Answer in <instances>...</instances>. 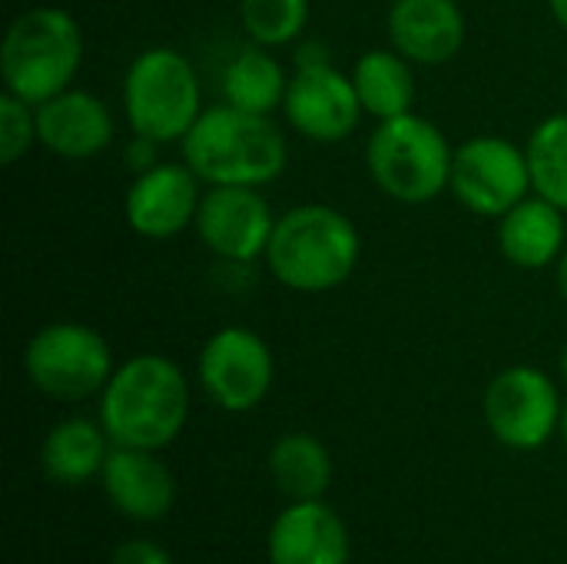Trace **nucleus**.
Returning a JSON list of instances; mask_svg holds the SVG:
<instances>
[{
    "instance_id": "nucleus-8",
    "label": "nucleus",
    "mask_w": 567,
    "mask_h": 564,
    "mask_svg": "<svg viewBox=\"0 0 567 564\" xmlns=\"http://www.w3.org/2000/svg\"><path fill=\"white\" fill-rule=\"evenodd\" d=\"M565 402L548 372L535 366H508L485 389L488 432L515 452H535L561 432Z\"/></svg>"
},
{
    "instance_id": "nucleus-13",
    "label": "nucleus",
    "mask_w": 567,
    "mask_h": 564,
    "mask_svg": "<svg viewBox=\"0 0 567 564\" xmlns=\"http://www.w3.org/2000/svg\"><path fill=\"white\" fill-rule=\"evenodd\" d=\"M199 199V176L186 163H156L130 183L123 216L143 239H173L196 223Z\"/></svg>"
},
{
    "instance_id": "nucleus-9",
    "label": "nucleus",
    "mask_w": 567,
    "mask_h": 564,
    "mask_svg": "<svg viewBox=\"0 0 567 564\" xmlns=\"http://www.w3.org/2000/svg\"><path fill=\"white\" fill-rule=\"evenodd\" d=\"M449 189L468 213L502 219L515 203L535 193L528 153L495 133L472 136L455 146Z\"/></svg>"
},
{
    "instance_id": "nucleus-28",
    "label": "nucleus",
    "mask_w": 567,
    "mask_h": 564,
    "mask_svg": "<svg viewBox=\"0 0 567 564\" xmlns=\"http://www.w3.org/2000/svg\"><path fill=\"white\" fill-rule=\"evenodd\" d=\"M558 293L565 296L567 302V249L561 253V259H558Z\"/></svg>"
},
{
    "instance_id": "nucleus-2",
    "label": "nucleus",
    "mask_w": 567,
    "mask_h": 564,
    "mask_svg": "<svg viewBox=\"0 0 567 564\" xmlns=\"http://www.w3.org/2000/svg\"><path fill=\"white\" fill-rule=\"evenodd\" d=\"M179 143L186 166L209 186H266L289 163L282 130L229 103L206 106Z\"/></svg>"
},
{
    "instance_id": "nucleus-21",
    "label": "nucleus",
    "mask_w": 567,
    "mask_h": 564,
    "mask_svg": "<svg viewBox=\"0 0 567 564\" xmlns=\"http://www.w3.org/2000/svg\"><path fill=\"white\" fill-rule=\"evenodd\" d=\"M352 83L359 103L369 116L392 120L412 113L415 106V73L412 60H405L395 47L392 50H365L352 66Z\"/></svg>"
},
{
    "instance_id": "nucleus-1",
    "label": "nucleus",
    "mask_w": 567,
    "mask_h": 564,
    "mask_svg": "<svg viewBox=\"0 0 567 564\" xmlns=\"http://www.w3.org/2000/svg\"><path fill=\"white\" fill-rule=\"evenodd\" d=\"M189 419V382L183 369L156 352H143L113 369L100 392V425L113 445L163 452Z\"/></svg>"
},
{
    "instance_id": "nucleus-15",
    "label": "nucleus",
    "mask_w": 567,
    "mask_h": 564,
    "mask_svg": "<svg viewBox=\"0 0 567 564\" xmlns=\"http://www.w3.org/2000/svg\"><path fill=\"white\" fill-rule=\"evenodd\" d=\"M100 485L110 505L130 522H159L176 505V479L150 449L113 445L100 472Z\"/></svg>"
},
{
    "instance_id": "nucleus-17",
    "label": "nucleus",
    "mask_w": 567,
    "mask_h": 564,
    "mask_svg": "<svg viewBox=\"0 0 567 564\" xmlns=\"http://www.w3.org/2000/svg\"><path fill=\"white\" fill-rule=\"evenodd\" d=\"M385 27L392 47L422 66L449 63L465 43V13L458 0H395Z\"/></svg>"
},
{
    "instance_id": "nucleus-23",
    "label": "nucleus",
    "mask_w": 567,
    "mask_h": 564,
    "mask_svg": "<svg viewBox=\"0 0 567 564\" xmlns=\"http://www.w3.org/2000/svg\"><path fill=\"white\" fill-rule=\"evenodd\" d=\"M532 189L567 213V113L542 120L528 136Z\"/></svg>"
},
{
    "instance_id": "nucleus-5",
    "label": "nucleus",
    "mask_w": 567,
    "mask_h": 564,
    "mask_svg": "<svg viewBox=\"0 0 567 564\" xmlns=\"http://www.w3.org/2000/svg\"><path fill=\"white\" fill-rule=\"evenodd\" d=\"M452 160L449 136L419 113L382 120L365 150L375 186L405 206L439 199L452 186Z\"/></svg>"
},
{
    "instance_id": "nucleus-11",
    "label": "nucleus",
    "mask_w": 567,
    "mask_h": 564,
    "mask_svg": "<svg viewBox=\"0 0 567 564\" xmlns=\"http://www.w3.org/2000/svg\"><path fill=\"white\" fill-rule=\"evenodd\" d=\"M282 110H286V120L292 123V130L312 143L346 140L365 113L359 103L352 73H342L322 53L312 57V50L299 53L296 73L289 76Z\"/></svg>"
},
{
    "instance_id": "nucleus-16",
    "label": "nucleus",
    "mask_w": 567,
    "mask_h": 564,
    "mask_svg": "<svg viewBox=\"0 0 567 564\" xmlns=\"http://www.w3.org/2000/svg\"><path fill=\"white\" fill-rule=\"evenodd\" d=\"M37 110V140L60 160H93L113 140V113L86 90H63Z\"/></svg>"
},
{
    "instance_id": "nucleus-24",
    "label": "nucleus",
    "mask_w": 567,
    "mask_h": 564,
    "mask_svg": "<svg viewBox=\"0 0 567 564\" xmlns=\"http://www.w3.org/2000/svg\"><path fill=\"white\" fill-rule=\"evenodd\" d=\"M239 23L259 47H286L309 23V0H239Z\"/></svg>"
},
{
    "instance_id": "nucleus-6",
    "label": "nucleus",
    "mask_w": 567,
    "mask_h": 564,
    "mask_svg": "<svg viewBox=\"0 0 567 564\" xmlns=\"http://www.w3.org/2000/svg\"><path fill=\"white\" fill-rule=\"evenodd\" d=\"M123 110L133 133L156 143L183 140L206 110L193 63L173 47L143 50L123 76Z\"/></svg>"
},
{
    "instance_id": "nucleus-3",
    "label": "nucleus",
    "mask_w": 567,
    "mask_h": 564,
    "mask_svg": "<svg viewBox=\"0 0 567 564\" xmlns=\"http://www.w3.org/2000/svg\"><path fill=\"white\" fill-rule=\"evenodd\" d=\"M362 239L355 223L326 203L292 206L276 219L266 266L292 293H329L359 266Z\"/></svg>"
},
{
    "instance_id": "nucleus-19",
    "label": "nucleus",
    "mask_w": 567,
    "mask_h": 564,
    "mask_svg": "<svg viewBox=\"0 0 567 564\" xmlns=\"http://www.w3.org/2000/svg\"><path fill=\"white\" fill-rule=\"evenodd\" d=\"M110 435L100 422L63 419L40 442V469L56 485H83L100 479L110 459Z\"/></svg>"
},
{
    "instance_id": "nucleus-12",
    "label": "nucleus",
    "mask_w": 567,
    "mask_h": 564,
    "mask_svg": "<svg viewBox=\"0 0 567 564\" xmlns=\"http://www.w3.org/2000/svg\"><path fill=\"white\" fill-rule=\"evenodd\" d=\"M193 226L213 256L229 266H249L266 256L276 216L256 186H209Z\"/></svg>"
},
{
    "instance_id": "nucleus-29",
    "label": "nucleus",
    "mask_w": 567,
    "mask_h": 564,
    "mask_svg": "<svg viewBox=\"0 0 567 564\" xmlns=\"http://www.w3.org/2000/svg\"><path fill=\"white\" fill-rule=\"evenodd\" d=\"M548 7H551L555 20H558V23L567 30V0H548Z\"/></svg>"
},
{
    "instance_id": "nucleus-26",
    "label": "nucleus",
    "mask_w": 567,
    "mask_h": 564,
    "mask_svg": "<svg viewBox=\"0 0 567 564\" xmlns=\"http://www.w3.org/2000/svg\"><path fill=\"white\" fill-rule=\"evenodd\" d=\"M110 564H176L173 555L159 545V542H150V539H126L123 545H116Z\"/></svg>"
},
{
    "instance_id": "nucleus-18",
    "label": "nucleus",
    "mask_w": 567,
    "mask_h": 564,
    "mask_svg": "<svg viewBox=\"0 0 567 564\" xmlns=\"http://www.w3.org/2000/svg\"><path fill=\"white\" fill-rule=\"evenodd\" d=\"M565 209L545 196H525L498 219V249L518 269H548L565 253Z\"/></svg>"
},
{
    "instance_id": "nucleus-20",
    "label": "nucleus",
    "mask_w": 567,
    "mask_h": 564,
    "mask_svg": "<svg viewBox=\"0 0 567 564\" xmlns=\"http://www.w3.org/2000/svg\"><path fill=\"white\" fill-rule=\"evenodd\" d=\"M269 479L289 502L322 499L332 485V455L312 432H286L269 449Z\"/></svg>"
},
{
    "instance_id": "nucleus-22",
    "label": "nucleus",
    "mask_w": 567,
    "mask_h": 564,
    "mask_svg": "<svg viewBox=\"0 0 567 564\" xmlns=\"http://www.w3.org/2000/svg\"><path fill=\"white\" fill-rule=\"evenodd\" d=\"M286 90H289V73L269 53V47H259V43L249 40V47H243L226 63L223 96L236 110L269 116L272 110H279L286 103Z\"/></svg>"
},
{
    "instance_id": "nucleus-25",
    "label": "nucleus",
    "mask_w": 567,
    "mask_h": 564,
    "mask_svg": "<svg viewBox=\"0 0 567 564\" xmlns=\"http://www.w3.org/2000/svg\"><path fill=\"white\" fill-rule=\"evenodd\" d=\"M33 143H40L37 140V110L27 100L3 90V96H0V163L13 166L20 156L30 153Z\"/></svg>"
},
{
    "instance_id": "nucleus-31",
    "label": "nucleus",
    "mask_w": 567,
    "mask_h": 564,
    "mask_svg": "<svg viewBox=\"0 0 567 564\" xmlns=\"http://www.w3.org/2000/svg\"><path fill=\"white\" fill-rule=\"evenodd\" d=\"M561 376H565V379H567V346H565V349H561Z\"/></svg>"
},
{
    "instance_id": "nucleus-14",
    "label": "nucleus",
    "mask_w": 567,
    "mask_h": 564,
    "mask_svg": "<svg viewBox=\"0 0 567 564\" xmlns=\"http://www.w3.org/2000/svg\"><path fill=\"white\" fill-rule=\"evenodd\" d=\"M269 564H349L352 539L346 522L322 499L289 502L266 535Z\"/></svg>"
},
{
    "instance_id": "nucleus-4",
    "label": "nucleus",
    "mask_w": 567,
    "mask_h": 564,
    "mask_svg": "<svg viewBox=\"0 0 567 564\" xmlns=\"http://www.w3.org/2000/svg\"><path fill=\"white\" fill-rule=\"evenodd\" d=\"M83 63V30L63 7H30L3 33V90L30 106L73 86Z\"/></svg>"
},
{
    "instance_id": "nucleus-10",
    "label": "nucleus",
    "mask_w": 567,
    "mask_h": 564,
    "mask_svg": "<svg viewBox=\"0 0 567 564\" xmlns=\"http://www.w3.org/2000/svg\"><path fill=\"white\" fill-rule=\"evenodd\" d=\"M196 376L209 402L223 412H252L266 402L276 379L272 349L259 332L246 326H226L206 339Z\"/></svg>"
},
{
    "instance_id": "nucleus-7",
    "label": "nucleus",
    "mask_w": 567,
    "mask_h": 564,
    "mask_svg": "<svg viewBox=\"0 0 567 564\" xmlns=\"http://www.w3.org/2000/svg\"><path fill=\"white\" fill-rule=\"evenodd\" d=\"M30 386L53 402H83L106 389L113 376L110 342L86 322L60 319L40 326L23 349Z\"/></svg>"
},
{
    "instance_id": "nucleus-27",
    "label": "nucleus",
    "mask_w": 567,
    "mask_h": 564,
    "mask_svg": "<svg viewBox=\"0 0 567 564\" xmlns=\"http://www.w3.org/2000/svg\"><path fill=\"white\" fill-rule=\"evenodd\" d=\"M156 140H150V136H133V143L126 146V163H130V170H136V173H146L150 166H156Z\"/></svg>"
},
{
    "instance_id": "nucleus-30",
    "label": "nucleus",
    "mask_w": 567,
    "mask_h": 564,
    "mask_svg": "<svg viewBox=\"0 0 567 564\" xmlns=\"http://www.w3.org/2000/svg\"><path fill=\"white\" fill-rule=\"evenodd\" d=\"M561 439H565V445H567V402H565V412H561Z\"/></svg>"
}]
</instances>
